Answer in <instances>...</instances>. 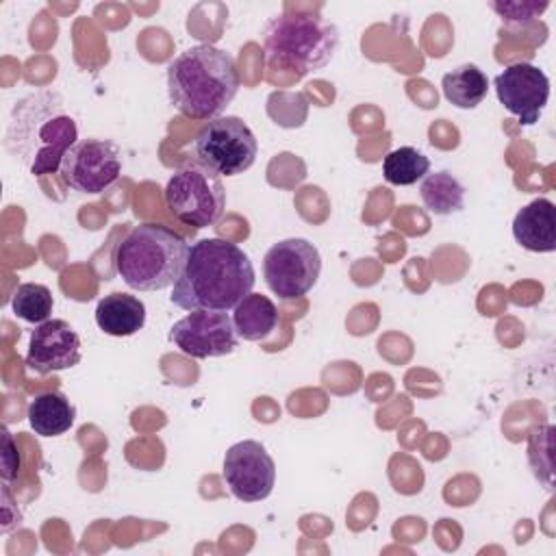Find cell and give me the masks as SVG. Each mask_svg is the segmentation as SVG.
I'll return each mask as SVG.
<instances>
[{"label":"cell","mask_w":556,"mask_h":556,"mask_svg":"<svg viewBox=\"0 0 556 556\" xmlns=\"http://www.w3.org/2000/svg\"><path fill=\"white\" fill-rule=\"evenodd\" d=\"M169 341L191 358H215L237 348V330L226 311H191L169 328Z\"/></svg>","instance_id":"obj_11"},{"label":"cell","mask_w":556,"mask_h":556,"mask_svg":"<svg viewBox=\"0 0 556 556\" xmlns=\"http://www.w3.org/2000/svg\"><path fill=\"white\" fill-rule=\"evenodd\" d=\"M239 70L226 50L211 43L180 52L167 65V93L187 117L211 122L222 117L239 91Z\"/></svg>","instance_id":"obj_3"},{"label":"cell","mask_w":556,"mask_h":556,"mask_svg":"<svg viewBox=\"0 0 556 556\" xmlns=\"http://www.w3.org/2000/svg\"><path fill=\"white\" fill-rule=\"evenodd\" d=\"M96 324L104 334L130 337L146 324V306L137 295L109 293L96 306Z\"/></svg>","instance_id":"obj_15"},{"label":"cell","mask_w":556,"mask_h":556,"mask_svg":"<svg viewBox=\"0 0 556 556\" xmlns=\"http://www.w3.org/2000/svg\"><path fill=\"white\" fill-rule=\"evenodd\" d=\"M11 504H13L11 493H9L7 482H4V486H2V532H9L13 526L20 523V515L11 513V508H13Z\"/></svg>","instance_id":"obj_24"},{"label":"cell","mask_w":556,"mask_h":556,"mask_svg":"<svg viewBox=\"0 0 556 556\" xmlns=\"http://www.w3.org/2000/svg\"><path fill=\"white\" fill-rule=\"evenodd\" d=\"M506 22H528L547 9V2H491Z\"/></svg>","instance_id":"obj_22"},{"label":"cell","mask_w":556,"mask_h":556,"mask_svg":"<svg viewBox=\"0 0 556 556\" xmlns=\"http://www.w3.org/2000/svg\"><path fill=\"white\" fill-rule=\"evenodd\" d=\"M59 174L78 193H104L122 176V152L109 139H80L63 156Z\"/></svg>","instance_id":"obj_9"},{"label":"cell","mask_w":556,"mask_h":556,"mask_svg":"<svg viewBox=\"0 0 556 556\" xmlns=\"http://www.w3.org/2000/svg\"><path fill=\"white\" fill-rule=\"evenodd\" d=\"M189 243L161 224L132 226L115 245L113 263L126 287L135 291H163L178 280Z\"/></svg>","instance_id":"obj_4"},{"label":"cell","mask_w":556,"mask_h":556,"mask_svg":"<svg viewBox=\"0 0 556 556\" xmlns=\"http://www.w3.org/2000/svg\"><path fill=\"white\" fill-rule=\"evenodd\" d=\"M250 256L226 239L189 245L185 267L172 287V304L182 311H232L254 287Z\"/></svg>","instance_id":"obj_1"},{"label":"cell","mask_w":556,"mask_h":556,"mask_svg":"<svg viewBox=\"0 0 556 556\" xmlns=\"http://www.w3.org/2000/svg\"><path fill=\"white\" fill-rule=\"evenodd\" d=\"M419 193L424 206L434 215H452L465 208V187L447 169L426 174Z\"/></svg>","instance_id":"obj_19"},{"label":"cell","mask_w":556,"mask_h":556,"mask_svg":"<svg viewBox=\"0 0 556 556\" xmlns=\"http://www.w3.org/2000/svg\"><path fill=\"white\" fill-rule=\"evenodd\" d=\"M224 480L239 502H261L274 489L276 463L263 443L245 439L226 450Z\"/></svg>","instance_id":"obj_10"},{"label":"cell","mask_w":556,"mask_h":556,"mask_svg":"<svg viewBox=\"0 0 556 556\" xmlns=\"http://www.w3.org/2000/svg\"><path fill=\"white\" fill-rule=\"evenodd\" d=\"M321 271L319 250L300 237L274 243L263 258V276L271 293L280 300H295L306 295Z\"/></svg>","instance_id":"obj_8"},{"label":"cell","mask_w":556,"mask_h":556,"mask_svg":"<svg viewBox=\"0 0 556 556\" xmlns=\"http://www.w3.org/2000/svg\"><path fill=\"white\" fill-rule=\"evenodd\" d=\"M497 100L523 126L539 122L549 100V78L532 63H513L493 80Z\"/></svg>","instance_id":"obj_12"},{"label":"cell","mask_w":556,"mask_h":556,"mask_svg":"<svg viewBox=\"0 0 556 556\" xmlns=\"http://www.w3.org/2000/svg\"><path fill=\"white\" fill-rule=\"evenodd\" d=\"M167 208L187 226L206 228L219 222L226 208V189L213 169L189 159L174 169L165 185Z\"/></svg>","instance_id":"obj_6"},{"label":"cell","mask_w":556,"mask_h":556,"mask_svg":"<svg viewBox=\"0 0 556 556\" xmlns=\"http://www.w3.org/2000/svg\"><path fill=\"white\" fill-rule=\"evenodd\" d=\"M441 89L447 102H452L458 109H476L482 104L489 91V78L486 74L471 63L458 65L443 74Z\"/></svg>","instance_id":"obj_18"},{"label":"cell","mask_w":556,"mask_h":556,"mask_svg":"<svg viewBox=\"0 0 556 556\" xmlns=\"http://www.w3.org/2000/svg\"><path fill=\"white\" fill-rule=\"evenodd\" d=\"M26 417L35 434L59 437L72 428L76 419V408L63 393L43 391L30 400Z\"/></svg>","instance_id":"obj_16"},{"label":"cell","mask_w":556,"mask_h":556,"mask_svg":"<svg viewBox=\"0 0 556 556\" xmlns=\"http://www.w3.org/2000/svg\"><path fill=\"white\" fill-rule=\"evenodd\" d=\"M78 141V126L56 91L22 98L9 122L7 148L33 174H54L67 150Z\"/></svg>","instance_id":"obj_2"},{"label":"cell","mask_w":556,"mask_h":556,"mask_svg":"<svg viewBox=\"0 0 556 556\" xmlns=\"http://www.w3.org/2000/svg\"><path fill=\"white\" fill-rule=\"evenodd\" d=\"M515 241L530 252H554L556 250V213L554 202L536 198L517 211L513 219Z\"/></svg>","instance_id":"obj_14"},{"label":"cell","mask_w":556,"mask_h":556,"mask_svg":"<svg viewBox=\"0 0 556 556\" xmlns=\"http://www.w3.org/2000/svg\"><path fill=\"white\" fill-rule=\"evenodd\" d=\"M20 467H22V460H20L17 443H15L13 434L7 428H2V480L9 482V480L17 478Z\"/></svg>","instance_id":"obj_23"},{"label":"cell","mask_w":556,"mask_h":556,"mask_svg":"<svg viewBox=\"0 0 556 556\" xmlns=\"http://www.w3.org/2000/svg\"><path fill=\"white\" fill-rule=\"evenodd\" d=\"M80 356V337L65 319H48L30 332L26 365L39 376L72 369Z\"/></svg>","instance_id":"obj_13"},{"label":"cell","mask_w":556,"mask_h":556,"mask_svg":"<svg viewBox=\"0 0 556 556\" xmlns=\"http://www.w3.org/2000/svg\"><path fill=\"white\" fill-rule=\"evenodd\" d=\"M232 324L241 339L261 341L269 337L278 326V308L276 304L261 293H248L232 308Z\"/></svg>","instance_id":"obj_17"},{"label":"cell","mask_w":556,"mask_h":556,"mask_svg":"<svg viewBox=\"0 0 556 556\" xmlns=\"http://www.w3.org/2000/svg\"><path fill=\"white\" fill-rule=\"evenodd\" d=\"M52 291L39 282H22L11 298L13 313L30 324L48 321L52 315Z\"/></svg>","instance_id":"obj_21"},{"label":"cell","mask_w":556,"mask_h":556,"mask_svg":"<svg viewBox=\"0 0 556 556\" xmlns=\"http://www.w3.org/2000/svg\"><path fill=\"white\" fill-rule=\"evenodd\" d=\"M258 141L250 126L237 115L206 122L193 141L195 159L219 176H237L254 165Z\"/></svg>","instance_id":"obj_7"},{"label":"cell","mask_w":556,"mask_h":556,"mask_svg":"<svg viewBox=\"0 0 556 556\" xmlns=\"http://www.w3.org/2000/svg\"><path fill=\"white\" fill-rule=\"evenodd\" d=\"M263 48L271 67L302 76L330 63L339 48V28L317 15L282 13L267 22Z\"/></svg>","instance_id":"obj_5"},{"label":"cell","mask_w":556,"mask_h":556,"mask_svg":"<svg viewBox=\"0 0 556 556\" xmlns=\"http://www.w3.org/2000/svg\"><path fill=\"white\" fill-rule=\"evenodd\" d=\"M430 172V159L413 146L391 150L382 161V176L387 182L397 187L415 185Z\"/></svg>","instance_id":"obj_20"}]
</instances>
